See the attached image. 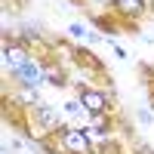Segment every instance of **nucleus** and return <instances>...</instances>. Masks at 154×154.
Instances as JSON below:
<instances>
[{"mask_svg": "<svg viewBox=\"0 0 154 154\" xmlns=\"http://www.w3.org/2000/svg\"><path fill=\"white\" fill-rule=\"evenodd\" d=\"M105 105H108V99L102 96V93H83V108H86L89 114H102Z\"/></svg>", "mask_w": 154, "mask_h": 154, "instance_id": "obj_1", "label": "nucleus"}, {"mask_svg": "<svg viewBox=\"0 0 154 154\" xmlns=\"http://www.w3.org/2000/svg\"><path fill=\"white\" fill-rule=\"evenodd\" d=\"M3 56H6V65H9V68H16V71H22L25 65H28V59H25V49H19V46H6V49H3Z\"/></svg>", "mask_w": 154, "mask_h": 154, "instance_id": "obj_2", "label": "nucleus"}, {"mask_svg": "<svg viewBox=\"0 0 154 154\" xmlns=\"http://www.w3.org/2000/svg\"><path fill=\"white\" fill-rule=\"evenodd\" d=\"M65 148L68 151H86L89 148V139L83 133H65Z\"/></svg>", "mask_w": 154, "mask_h": 154, "instance_id": "obj_3", "label": "nucleus"}, {"mask_svg": "<svg viewBox=\"0 0 154 154\" xmlns=\"http://www.w3.org/2000/svg\"><path fill=\"white\" fill-rule=\"evenodd\" d=\"M120 9H123V12H139L142 3H139V0H120Z\"/></svg>", "mask_w": 154, "mask_h": 154, "instance_id": "obj_6", "label": "nucleus"}, {"mask_svg": "<svg viewBox=\"0 0 154 154\" xmlns=\"http://www.w3.org/2000/svg\"><path fill=\"white\" fill-rule=\"evenodd\" d=\"M37 117H40V123L46 126V130H53V126H56V114L49 111V108H40V111H37Z\"/></svg>", "mask_w": 154, "mask_h": 154, "instance_id": "obj_5", "label": "nucleus"}, {"mask_svg": "<svg viewBox=\"0 0 154 154\" xmlns=\"http://www.w3.org/2000/svg\"><path fill=\"white\" fill-rule=\"evenodd\" d=\"M19 77H22V80L28 83V86H37V83H40V71H37V65H31V62L19 71Z\"/></svg>", "mask_w": 154, "mask_h": 154, "instance_id": "obj_4", "label": "nucleus"}]
</instances>
